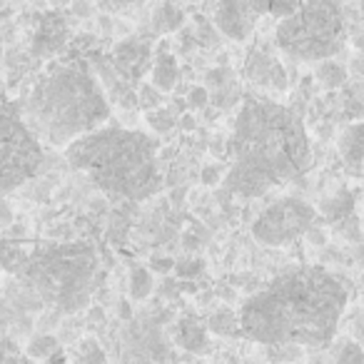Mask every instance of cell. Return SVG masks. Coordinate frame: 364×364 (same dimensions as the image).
Listing matches in <instances>:
<instances>
[{
  "mask_svg": "<svg viewBox=\"0 0 364 364\" xmlns=\"http://www.w3.org/2000/svg\"><path fill=\"white\" fill-rule=\"evenodd\" d=\"M185 3H193V0H185Z\"/></svg>",
  "mask_w": 364,
  "mask_h": 364,
  "instance_id": "cell-43",
  "label": "cell"
},
{
  "mask_svg": "<svg viewBox=\"0 0 364 364\" xmlns=\"http://www.w3.org/2000/svg\"><path fill=\"white\" fill-rule=\"evenodd\" d=\"M0 364H33V359L23 352L16 339L0 334Z\"/></svg>",
  "mask_w": 364,
  "mask_h": 364,
  "instance_id": "cell-28",
  "label": "cell"
},
{
  "mask_svg": "<svg viewBox=\"0 0 364 364\" xmlns=\"http://www.w3.org/2000/svg\"><path fill=\"white\" fill-rule=\"evenodd\" d=\"M65 157L97 190L140 203L160 193L157 142L142 130L102 125L65 147Z\"/></svg>",
  "mask_w": 364,
  "mask_h": 364,
  "instance_id": "cell-4",
  "label": "cell"
},
{
  "mask_svg": "<svg viewBox=\"0 0 364 364\" xmlns=\"http://www.w3.org/2000/svg\"><path fill=\"white\" fill-rule=\"evenodd\" d=\"M347 43V16L337 0H299V8L282 18L274 46L299 63H322L339 55Z\"/></svg>",
  "mask_w": 364,
  "mask_h": 364,
  "instance_id": "cell-6",
  "label": "cell"
},
{
  "mask_svg": "<svg viewBox=\"0 0 364 364\" xmlns=\"http://www.w3.org/2000/svg\"><path fill=\"white\" fill-rule=\"evenodd\" d=\"M220 177H223V170H220L218 165L203 167V182H205V185H218Z\"/></svg>",
  "mask_w": 364,
  "mask_h": 364,
  "instance_id": "cell-34",
  "label": "cell"
},
{
  "mask_svg": "<svg viewBox=\"0 0 364 364\" xmlns=\"http://www.w3.org/2000/svg\"><path fill=\"white\" fill-rule=\"evenodd\" d=\"M317 228V210L299 198H282L264 208L252 223V235L267 247H284Z\"/></svg>",
  "mask_w": 364,
  "mask_h": 364,
  "instance_id": "cell-8",
  "label": "cell"
},
{
  "mask_svg": "<svg viewBox=\"0 0 364 364\" xmlns=\"http://www.w3.org/2000/svg\"><path fill=\"white\" fill-rule=\"evenodd\" d=\"M203 269H205V262L200 257H188V259L175 262V274L177 277H185V279H195Z\"/></svg>",
  "mask_w": 364,
  "mask_h": 364,
  "instance_id": "cell-32",
  "label": "cell"
},
{
  "mask_svg": "<svg viewBox=\"0 0 364 364\" xmlns=\"http://www.w3.org/2000/svg\"><path fill=\"white\" fill-rule=\"evenodd\" d=\"M155 289V279H152V272L142 264H132L130 269V299L132 302H142L147 299Z\"/></svg>",
  "mask_w": 364,
  "mask_h": 364,
  "instance_id": "cell-23",
  "label": "cell"
},
{
  "mask_svg": "<svg viewBox=\"0 0 364 364\" xmlns=\"http://www.w3.org/2000/svg\"><path fill=\"white\" fill-rule=\"evenodd\" d=\"M185 23V13L175 6V3H162L157 6V11L152 13V28L157 33H175Z\"/></svg>",
  "mask_w": 364,
  "mask_h": 364,
  "instance_id": "cell-22",
  "label": "cell"
},
{
  "mask_svg": "<svg viewBox=\"0 0 364 364\" xmlns=\"http://www.w3.org/2000/svg\"><path fill=\"white\" fill-rule=\"evenodd\" d=\"M322 215L329 220V223L337 228V225H342L344 220H349V218H354L352 215V210H354V195L349 193V190H342V193H337L334 198H329V200H324L322 203Z\"/></svg>",
  "mask_w": 364,
  "mask_h": 364,
  "instance_id": "cell-20",
  "label": "cell"
},
{
  "mask_svg": "<svg viewBox=\"0 0 364 364\" xmlns=\"http://www.w3.org/2000/svg\"><path fill=\"white\" fill-rule=\"evenodd\" d=\"M257 18L259 13L255 11L250 0H218L213 26L218 28L220 36L230 38L235 43H242L252 36Z\"/></svg>",
  "mask_w": 364,
  "mask_h": 364,
  "instance_id": "cell-9",
  "label": "cell"
},
{
  "mask_svg": "<svg viewBox=\"0 0 364 364\" xmlns=\"http://www.w3.org/2000/svg\"><path fill=\"white\" fill-rule=\"evenodd\" d=\"M160 102H162V92L157 90L152 82H142L140 95H137V105L150 112V110H155V107H160Z\"/></svg>",
  "mask_w": 364,
  "mask_h": 364,
  "instance_id": "cell-31",
  "label": "cell"
},
{
  "mask_svg": "<svg viewBox=\"0 0 364 364\" xmlns=\"http://www.w3.org/2000/svg\"><path fill=\"white\" fill-rule=\"evenodd\" d=\"M247 77L255 85L272 87V90H284L287 87V73H284L282 63L277 60L269 48H255L247 58V65H245Z\"/></svg>",
  "mask_w": 364,
  "mask_h": 364,
  "instance_id": "cell-11",
  "label": "cell"
},
{
  "mask_svg": "<svg viewBox=\"0 0 364 364\" xmlns=\"http://www.w3.org/2000/svg\"><path fill=\"white\" fill-rule=\"evenodd\" d=\"M359 8H362V18H364V0H362V3H359Z\"/></svg>",
  "mask_w": 364,
  "mask_h": 364,
  "instance_id": "cell-41",
  "label": "cell"
},
{
  "mask_svg": "<svg viewBox=\"0 0 364 364\" xmlns=\"http://www.w3.org/2000/svg\"><path fill=\"white\" fill-rule=\"evenodd\" d=\"M175 342L180 344L185 352H193V354H208L210 349H213L208 327H205L203 322H198L195 317L180 319L177 332H175Z\"/></svg>",
  "mask_w": 364,
  "mask_h": 364,
  "instance_id": "cell-15",
  "label": "cell"
},
{
  "mask_svg": "<svg viewBox=\"0 0 364 364\" xmlns=\"http://www.w3.org/2000/svg\"><path fill=\"white\" fill-rule=\"evenodd\" d=\"M11 223H13V208L6 203V200L0 198V230L8 228Z\"/></svg>",
  "mask_w": 364,
  "mask_h": 364,
  "instance_id": "cell-35",
  "label": "cell"
},
{
  "mask_svg": "<svg viewBox=\"0 0 364 364\" xmlns=\"http://www.w3.org/2000/svg\"><path fill=\"white\" fill-rule=\"evenodd\" d=\"M23 122L41 142L68 147L110 117V100L92 70L77 63H55L31 87Z\"/></svg>",
  "mask_w": 364,
  "mask_h": 364,
  "instance_id": "cell-3",
  "label": "cell"
},
{
  "mask_svg": "<svg viewBox=\"0 0 364 364\" xmlns=\"http://www.w3.org/2000/svg\"><path fill=\"white\" fill-rule=\"evenodd\" d=\"M180 125L185 127V130H195V120H193V115H185V117H180Z\"/></svg>",
  "mask_w": 364,
  "mask_h": 364,
  "instance_id": "cell-40",
  "label": "cell"
},
{
  "mask_svg": "<svg viewBox=\"0 0 364 364\" xmlns=\"http://www.w3.org/2000/svg\"><path fill=\"white\" fill-rule=\"evenodd\" d=\"M347 329H349V337L364 347V274H362V287H359L357 304L347 314Z\"/></svg>",
  "mask_w": 364,
  "mask_h": 364,
  "instance_id": "cell-27",
  "label": "cell"
},
{
  "mask_svg": "<svg viewBox=\"0 0 364 364\" xmlns=\"http://www.w3.org/2000/svg\"><path fill=\"white\" fill-rule=\"evenodd\" d=\"M264 354H267L269 362L274 364H289V362H297L302 359L304 349L302 347H294V344H274V347H262Z\"/></svg>",
  "mask_w": 364,
  "mask_h": 364,
  "instance_id": "cell-29",
  "label": "cell"
},
{
  "mask_svg": "<svg viewBox=\"0 0 364 364\" xmlns=\"http://www.w3.org/2000/svg\"><path fill=\"white\" fill-rule=\"evenodd\" d=\"M155 272H170V269H175V262H172L170 257H155L150 264Z\"/></svg>",
  "mask_w": 364,
  "mask_h": 364,
  "instance_id": "cell-36",
  "label": "cell"
},
{
  "mask_svg": "<svg viewBox=\"0 0 364 364\" xmlns=\"http://www.w3.org/2000/svg\"><path fill=\"white\" fill-rule=\"evenodd\" d=\"M349 297L352 287L337 272L317 264L284 269L242 302L240 332L259 347L324 349L337 339Z\"/></svg>",
  "mask_w": 364,
  "mask_h": 364,
  "instance_id": "cell-1",
  "label": "cell"
},
{
  "mask_svg": "<svg viewBox=\"0 0 364 364\" xmlns=\"http://www.w3.org/2000/svg\"><path fill=\"white\" fill-rule=\"evenodd\" d=\"M43 165V142L18 112L0 105V198L28 182Z\"/></svg>",
  "mask_w": 364,
  "mask_h": 364,
  "instance_id": "cell-7",
  "label": "cell"
},
{
  "mask_svg": "<svg viewBox=\"0 0 364 364\" xmlns=\"http://www.w3.org/2000/svg\"><path fill=\"white\" fill-rule=\"evenodd\" d=\"M208 329L220 337H237V334H242L240 332V314L232 309H220L208 319Z\"/></svg>",
  "mask_w": 364,
  "mask_h": 364,
  "instance_id": "cell-24",
  "label": "cell"
},
{
  "mask_svg": "<svg viewBox=\"0 0 364 364\" xmlns=\"http://www.w3.org/2000/svg\"><path fill=\"white\" fill-rule=\"evenodd\" d=\"M100 3H105L110 8H127V6H135L137 0H100Z\"/></svg>",
  "mask_w": 364,
  "mask_h": 364,
  "instance_id": "cell-38",
  "label": "cell"
},
{
  "mask_svg": "<svg viewBox=\"0 0 364 364\" xmlns=\"http://www.w3.org/2000/svg\"><path fill=\"white\" fill-rule=\"evenodd\" d=\"M362 195H364V188H362Z\"/></svg>",
  "mask_w": 364,
  "mask_h": 364,
  "instance_id": "cell-44",
  "label": "cell"
},
{
  "mask_svg": "<svg viewBox=\"0 0 364 364\" xmlns=\"http://www.w3.org/2000/svg\"><path fill=\"white\" fill-rule=\"evenodd\" d=\"M152 48L147 46L140 38H127L120 41L112 50V70L127 82V85H135L142 75L152 68Z\"/></svg>",
  "mask_w": 364,
  "mask_h": 364,
  "instance_id": "cell-10",
  "label": "cell"
},
{
  "mask_svg": "<svg viewBox=\"0 0 364 364\" xmlns=\"http://www.w3.org/2000/svg\"><path fill=\"white\" fill-rule=\"evenodd\" d=\"M65 354L70 364H107L105 349L100 347V342H97L95 337L75 339V344H73Z\"/></svg>",
  "mask_w": 364,
  "mask_h": 364,
  "instance_id": "cell-17",
  "label": "cell"
},
{
  "mask_svg": "<svg viewBox=\"0 0 364 364\" xmlns=\"http://www.w3.org/2000/svg\"><path fill=\"white\" fill-rule=\"evenodd\" d=\"M354 259H357V264L364 269V240H359L357 250H354Z\"/></svg>",
  "mask_w": 364,
  "mask_h": 364,
  "instance_id": "cell-39",
  "label": "cell"
},
{
  "mask_svg": "<svg viewBox=\"0 0 364 364\" xmlns=\"http://www.w3.org/2000/svg\"><path fill=\"white\" fill-rule=\"evenodd\" d=\"M232 165L225 188L240 198H262L312 167V140L297 110L247 95L230 137Z\"/></svg>",
  "mask_w": 364,
  "mask_h": 364,
  "instance_id": "cell-2",
  "label": "cell"
},
{
  "mask_svg": "<svg viewBox=\"0 0 364 364\" xmlns=\"http://www.w3.org/2000/svg\"><path fill=\"white\" fill-rule=\"evenodd\" d=\"M314 80H317L324 90H342L349 82V70L342 63L329 58V60L317 63V68H314Z\"/></svg>",
  "mask_w": 364,
  "mask_h": 364,
  "instance_id": "cell-18",
  "label": "cell"
},
{
  "mask_svg": "<svg viewBox=\"0 0 364 364\" xmlns=\"http://www.w3.org/2000/svg\"><path fill=\"white\" fill-rule=\"evenodd\" d=\"M68 41V26L60 16H46V21L41 23L36 38H33V55L38 58H50L55 53H60L65 48Z\"/></svg>",
  "mask_w": 364,
  "mask_h": 364,
  "instance_id": "cell-13",
  "label": "cell"
},
{
  "mask_svg": "<svg viewBox=\"0 0 364 364\" xmlns=\"http://www.w3.org/2000/svg\"><path fill=\"white\" fill-rule=\"evenodd\" d=\"M43 364H70V362H68L65 349H60V352H55V354H53V357H48Z\"/></svg>",
  "mask_w": 364,
  "mask_h": 364,
  "instance_id": "cell-37",
  "label": "cell"
},
{
  "mask_svg": "<svg viewBox=\"0 0 364 364\" xmlns=\"http://www.w3.org/2000/svg\"><path fill=\"white\" fill-rule=\"evenodd\" d=\"M46 312L70 317L90 302L100 279V259L87 242H55L31 255L18 274Z\"/></svg>",
  "mask_w": 364,
  "mask_h": 364,
  "instance_id": "cell-5",
  "label": "cell"
},
{
  "mask_svg": "<svg viewBox=\"0 0 364 364\" xmlns=\"http://www.w3.org/2000/svg\"><path fill=\"white\" fill-rule=\"evenodd\" d=\"M180 80V65H177V58L170 53V46L162 43L157 46L155 55H152V68H150V82L160 92H172Z\"/></svg>",
  "mask_w": 364,
  "mask_h": 364,
  "instance_id": "cell-14",
  "label": "cell"
},
{
  "mask_svg": "<svg viewBox=\"0 0 364 364\" xmlns=\"http://www.w3.org/2000/svg\"><path fill=\"white\" fill-rule=\"evenodd\" d=\"M208 82L215 90L213 100L220 107H230L237 102V85H235V77L230 73V68H218V70L208 73Z\"/></svg>",
  "mask_w": 364,
  "mask_h": 364,
  "instance_id": "cell-16",
  "label": "cell"
},
{
  "mask_svg": "<svg viewBox=\"0 0 364 364\" xmlns=\"http://www.w3.org/2000/svg\"><path fill=\"white\" fill-rule=\"evenodd\" d=\"M259 16H272L277 21L289 18L299 8V0H250Z\"/></svg>",
  "mask_w": 364,
  "mask_h": 364,
  "instance_id": "cell-26",
  "label": "cell"
},
{
  "mask_svg": "<svg viewBox=\"0 0 364 364\" xmlns=\"http://www.w3.org/2000/svg\"><path fill=\"white\" fill-rule=\"evenodd\" d=\"M188 102H190V107H193V110H203V107H208L210 105V92H208V87L195 85L193 90H190V95H188Z\"/></svg>",
  "mask_w": 364,
  "mask_h": 364,
  "instance_id": "cell-33",
  "label": "cell"
},
{
  "mask_svg": "<svg viewBox=\"0 0 364 364\" xmlns=\"http://www.w3.org/2000/svg\"><path fill=\"white\" fill-rule=\"evenodd\" d=\"M147 122H150L152 130L157 132H170L172 127L180 122V117H177L175 110H170V107H155V110L147 112Z\"/></svg>",
  "mask_w": 364,
  "mask_h": 364,
  "instance_id": "cell-30",
  "label": "cell"
},
{
  "mask_svg": "<svg viewBox=\"0 0 364 364\" xmlns=\"http://www.w3.org/2000/svg\"><path fill=\"white\" fill-rule=\"evenodd\" d=\"M60 349H63V339L55 337L53 332H36L26 344V354L31 359H38V362H46L48 357H53Z\"/></svg>",
  "mask_w": 364,
  "mask_h": 364,
  "instance_id": "cell-21",
  "label": "cell"
},
{
  "mask_svg": "<svg viewBox=\"0 0 364 364\" xmlns=\"http://www.w3.org/2000/svg\"><path fill=\"white\" fill-rule=\"evenodd\" d=\"M28 259H31V252L21 242H16V240L0 242V269H6L8 274L18 277L26 269Z\"/></svg>",
  "mask_w": 364,
  "mask_h": 364,
  "instance_id": "cell-19",
  "label": "cell"
},
{
  "mask_svg": "<svg viewBox=\"0 0 364 364\" xmlns=\"http://www.w3.org/2000/svg\"><path fill=\"white\" fill-rule=\"evenodd\" d=\"M332 364H364V347L352 337L339 339L332 347Z\"/></svg>",
  "mask_w": 364,
  "mask_h": 364,
  "instance_id": "cell-25",
  "label": "cell"
},
{
  "mask_svg": "<svg viewBox=\"0 0 364 364\" xmlns=\"http://www.w3.org/2000/svg\"><path fill=\"white\" fill-rule=\"evenodd\" d=\"M117 364H135V362H117Z\"/></svg>",
  "mask_w": 364,
  "mask_h": 364,
  "instance_id": "cell-42",
  "label": "cell"
},
{
  "mask_svg": "<svg viewBox=\"0 0 364 364\" xmlns=\"http://www.w3.org/2000/svg\"><path fill=\"white\" fill-rule=\"evenodd\" d=\"M339 157L344 170L364 180V120L352 122L339 137Z\"/></svg>",
  "mask_w": 364,
  "mask_h": 364,
  "instance_id": "cell-12",
  "label": "cell"
}]
</instances>
